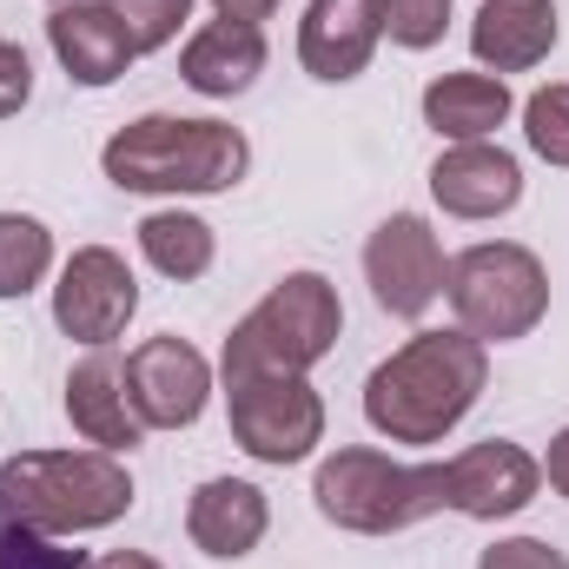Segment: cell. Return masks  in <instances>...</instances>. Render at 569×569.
Listing matches in <instances>:
<instances>
[{
	"label": "cell",
	"instance_id": "22",
	"mask_svg": "<svg viewBox=\"0 0 569 569\" xmlns=\"http://www.w3.org/2000/svg\"><path fill=\"white\" fill-rule=\"evenodd\" d=\"M378 40L405 47V53H425L450 33V0H365Z\"/></svg>",
	"mask_w": 569,
	"mask_h": 569
},
{
	"label": "cell",
	"instance_id": "19",
	"mask_svg": "<svg viewBox=\"0 0 569 569\" xmlns=\"http://www.w3.org/2000/svg\"><path fill=\"white\" fill-rule=\"evenodd\" d=\"M517 113L510 87L497 73H437L425 87V127L437 140H497V127Z\"/></svg>",
	"mask_w": 569,
	"mask_h": 569
},
{
	"label": "cell",
	"instance_id": "27",
	"mask_svg": "<svg viewBox=\"0 0 569 569\" xmlns=\"http://www.w3.org/2000/svg\"><path fill=\"white\" fill-rule=\"evenodd\" d=\"M27 100H33V60H27V47H13L0 33V120H13Z\"/></svg>",
	"mask_w": 569,
	"mask_h": 569
},
{
	"label": "cell",
	"instance_id": "26",
	"mask_svg": "<svg viewBox=\"0 0 569 569\" xmlns=\"http://www.w3.org/2000/svg\"><path fill=\"white\" fill-rule=\"evenodd\" d=\"M477 569H569V557L543 537H503L477 557Z\"/></svg>",
	"mask_w": 569,
	"mask_h": 569
},
{
	"label": "cell",
	"instance_id": "16",
	"mask_svg": "<svg viewBox=\"0 0 569 569\" xmlns=\"http://www.w3.org/2000/svg\"><path fill=\"white\" fill-rule=\"evenodd\" d=\"M557 0H483L470 20V53L483 73H530L557 47Z\"/></svg>",
	"mask_w": 569,
	"mask_h": 569
},
{
	"label": "cell",
	"instance_id": "17",
	"mask_svg": "<svg viewBox=\"0 0 569 569\" xmlns=\"http://www.w3.org/2000/svg\"><path fill=\"white\" fill-rule=\"evenodd\" d=\"M378 53V27L365 13V0H311L298 20V67L325 87H345L371 67Z\"/></svg>",
	"mask_w": 569,
	"mask_h": 569
},
{
	"label": "cell",
	"instance_id": "9",
	"mask_svg": "<svg viewBox=\"0 0 569 569\" xmlns=\"http://www.w3.org/2000/svg\"><path fill=\"white\" fill-rule=\"evenodd\" d=\"M443 279H450V259H443L430 219H418V212H391L365 239V284H371L378 311L425 318L430 305L443 298Z\"/></svg>",
	"mask_w": 569,
	"mask_h": 569
},
{
	"label": "cell",
	"instance_id": "4",
	"mask_svg": "<svg viewBox=\"0 0 569 569\" xmlns=\"http://www.w3.org/2000/svg\"><path fill=\"white\" fill-rule=\"evenodd\" d=\"M345 331V305H338V284L325 272H284L226 338L219 351V378L239 385V378H305L311 365L331 358Z\"/></svg>",
	"mask_w": 569,
	"mask_h": 569
},
{
	"label": "cell",
	"instance_id": "13",
	"mask_svg": "<svg viewBox=\"0 0 569 569\" xmlns=\"http://www.w3.org/2000/svg\"><path fill=\"white\" fill-rule=\"evenodd\" d=\"M266 530H272V503H266V490L246 483V477H206V483L192 490V503H186V537H192V550H206L212 563L252 557V550L266 543Z\"/></svg>",
	"mask_w": 569,
	"mask_h": 569
},
{
	"label": "cell",
	"instance_id": "25",
	"mask_svg": "<svg viewBox=\"0 0 569 569\" xmlns=\"http://www.w3.org/2000/svg\"><path fill=\"white\" fill-rule=\"evenodd\" d=\"M0 569H87V557L67 550L60 537H40V530L0 517Z\"/></svg>",
	"mask_w": 569,
	"mask_h": 569
},
{
	"label": "cell",
	"instance_id": "23",
	"mask_svg": "<svg viewBox=\"0 0 569 569\" xmlns=\"http://www.w3.org/2000/svg\"><path fill=\"white\" fill-rule=\"evenodd\" d=\"M523 140L537 159L569 166V80H550L523 100Z\"/></svg>",
	"mask_w": 569,
	"mask_h": 569
},
{
	"label": "cell",
	"instance_id": "21",
	"mask_svg": "<svg viewBox=\"0 0 569 569\" xmlns=\"http://www.w3.org/2000/svg\"><path fill=\"white\" fill-rule=\"evenodd\" d=\"M53 272V232L33 212H0V298H27Z\"/></svg>",
	"mask_w": 569,
	"mask_h": 569
},
{
	"label": "cell",
	"instance_id": "11",
	"mask_svg": "<svg viewBox=\"0 0 569 569\" xmlns=\"http://www.w3.org/2000/svg\"><path fill=\"white\" fill-rule=\"evenodd\" d=\"M127 391H133V411L146 430H192L212 398V365L199 345L159 331L127 351Z\"/></svg>",
	"mask_w": 569,
	"mask_h": 569
},
{
	"label": "cell",
	"instance_id": "28",
	"mask_svg": "<svg viewBox=\"0 0 569 569\" xmlns=\"http://www.w3.org/2000/svg\"><path fill=\"white\" fill-rule=\"evenodd\" d=\"M279 7L284 0H212V13H219V20H239V27H266Z\"/></svg>",
	"mask_w": 569,
	"mask_h": 569
},
{
	"label": "cell",
	"instance_id": "24",
	"mask_svg": "<svg viewBox=\"0 0 569 569\" xmlns=\"http://www.w3.org/2000/svg\"><path fill=\"white\" fill-rule=\"evenodd\" d=\"M100 7L127 27V40H133L140 53L172 47V40H179V27L192 20V0H100Z\"/></svg>",
	"mask_w": 569,
	"mask_h": 569
},
{
	"label": "cell",
	"instance_id": "2",
	"mask_svg": "<svg viewBox=\"0 0 569 569\" xmlns=\"http://www.w3.org/2000/svg\"><path fill=\"white\" fill-rule=\"evenodd\" d=\"M252 166V146L226 120H179V113H140L100 146V172L120 192H172L206 199L232 192Z\"/></svg>",
	"mask_w": 569,
	"mask_h": 569
},
{
	"label": "cell",
	"instance_id": "14",
	"mask_svg": "<svg viewBox=\"0 0 569 569\" xmlns=\"http://www.w3.org/2000/svg\"><path fill=\"white\" fill-rule=\"evenodd\" d=\"M67 418L93 450H113V457L146 437L140 411H133V391H127V358H113V345L87 351L67 371Z\"/></svg>",
	"mask_w": 569,
	"mask_h": 569
},
{
	"label": "cell",
	"instance_id": "3",
	"mask_svg": "<svg viewBox=\"0 0 569 569\" xmlns=\"http://www.w3.org/2000/svg\"><path fill=\"white\" fill-rule=\"evenodd\" d=\"M133 510V477L113 450H20L0 463V517L40 537H87Z\"/></svg>",
	"mask_w": 569,
	"mask_h": 569
},
{
	"label": "cell",
	"instance_id": "30",
	"mask_svg": "<svg viewBox=\"0 0 569 569\" xmlns=\"http://www.w3.org/2000/svg\"><path fill=\"white\" fill-rule=\"evenodd\" d=\"M87 569H166V563L146 557V550H107V557H93Z\"/></svg>",
	"mask_w": 569,
	"mask_h": 569
},
{
	"label": "cell",
	"instance_id": "31",
	"mask_svg": "<svg viewBox=\"0 0 569 569\" xmlns=\"http://www.w3.org/2000/svg\"><path fill=\"white\" fill-rule=\"evenodd\" d=\"M47 7H67V0H47Z\"/></svg>",
	"mask_w": 569,
	"mask_h": 569
},
{
	"label": "cell",
	"instance_id": "12",
	"mask_svg": "<svg viewBox=\"0 0 569 569\" xmlns=\"http://www.w3.org/2000/svg\"><path fill=\"white\" fill-rule=\"evenodd\" d=\"M430 199L450 219H503L523 199V166H517V152H503L497 140L443 146L437 166H430Z\"/></svg>",
	"mask_w": 569,
	"mask_h": 569
},
{
	"label": "cell",
	"instance_id": "7",
	"mask_svg": "<svg viewBox=\"0 0 569 569\" xmlns=\"http://www.w3.org/2000/svg\"><path fill=\"white\" fill-rule=\"evenodd\" d=\"M226 425L252 463H305L325 443V398L311 378H239L226 385Z\"/></svg>",
	"mask_w": 569,
	"mask_h": 569
},
{
	"label": "cell",
	"instance_id": "10",
	"mask_svg": "<svg viewBox=\"0 0 569 569\" xmlns=\"http://www.w3.org/2000/svg\"><path fill=\"white\" fill-rule=\"evenodd\" d=\"M537 490H543V463L510 437H483V443L443 457V510H457L470 523H503V517L530 510Z\"/></svg>",
	"mask_w": 569,
	"mask_h": 569
},
{
	"label": "cell",
	"instance_id": "1",
	"mask_svg": "<svg viewBox=\"0 0 569 569\" xmlns=\"http://www.w3.org/2000/svg\"><path fill=\"white\" fill-rule=\"evenodd\" d=\"M490 385V345L470 331H418L365 378V425L391 443H443Z\"/></svg>",
	"mask_w": 569,
	"mask_h": 569
},
{
	"label": "cell",
	"instance_id": "18",
	"mask_svg": "<svg viewBox=\"0 0 569 569\" xmlns=\"http://www.w3.org/2000/svg\"><path fill=\"white\" fill-rule=\"evenodd\" d=\"M259 73H266V33L239 20H206L179 53V80L206 100H239L259 87Z\"/></svg>",
	"mask_w": 569,
	"mask_h": 569
},
{
	"label": "cell",
	"instance_id": "5",
	"mask_svg": "<svg viewBox=\"0 0 569 569\" xmlns=\"http://www.w3.org/2000/svg\"><path fill=\"white\" fill-rule=\"evenodd\" d=\"M311 503L351 537H398L443 510V463H398L371 443H345L318 463Z\"/></svg>",
	"mask_w": 569,
	"mask_h": 569
},
{
	"label": "cell",
	"instance_id": "8",
	"mask_svg": "<svg viewBox=\"0 0 569 569\" xmlns=\"http://www.w3.org/2000/svg\"><path fill=\"white\" fill-rule=\"evenodd\" d=\"M133 311H140V279H133V266H127L113 246H80V252L60 266L53 325H60L73 345H87V351L113 345V338L133 325Z\"/></svg>",
	"mask_w": 569,
	"mask_h": 569
},
{
	"label": "cell",
	"instance_id": "6",
	"mask_svg": "<svg viewBox=\"0 0 569 569\" xmlns=\"http://www.w3.org/2000/svg\"><path fill=\"white\" fill-rule=\"evenodd\" d=\"M443 298L457 311V331H470L477 345H517L550 311V272H543V259L530 246L483 239V246L450 259Z\"/></svg>",
	"mask_w": 569,
	"mask_h": 569
},
{
	"label": "cell",
	"instance_id": "29",
	"mask_svg": "<svg viewBox=\"0 0 569 569\" xmlns=\"http://www.w3.org/2000/svg\"><path fill=\"white\" fill-rule=\"evenodd\" d=\"M543 477H550V490L569 497V425L550 437V457H543Z\"/></svg>",
	"mask_w": 569,
	"mask_h": 569
},
{
	"label": "cell",
	"instance_id": "20",
	"mask_svg": "<svg viewBox=\"0 0 569 569\" xmlns=\"http://www.w3.org/2000/svg\"><path fill=\"white\" fill-rule=\"evenodd\" d=\"M140 259L159 272V279L192 284V279L212 272V259H219V232H212L199 212H179V206L146 212L140 219Z\"/></svg>",
	"mask_w": 569,
	"mask_h": 569
},
{
	"label": "cell",
	"instance_id": "15",
	"mask_svg": "<svg viewBox=\"0 0 569 569\" xmlns=\"http://www.w3.org/2000/svg\"><path fill=\"white\" fill-rule=\"evenodd\" d=\"M47 47H53V60L67 67L73 87H113V80L140 60V47L127 40V27H120L100 0H67V7H53V13H47Z\"/></svg>",
	"mask_w": 569,
	"mask_h": 569
}]
</instances>
